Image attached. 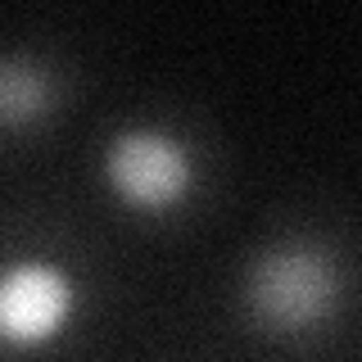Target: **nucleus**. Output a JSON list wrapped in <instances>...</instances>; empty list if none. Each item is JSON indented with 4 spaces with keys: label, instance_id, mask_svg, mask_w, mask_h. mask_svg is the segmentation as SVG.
Returning <instances> with one entry per match:
<instances>
[{
    "label": "nucleus",
    "instance_id": "f257e3e1",
    "mask_svg": "<svg viewBox=\"0 0 362 362\" xmlns=\"http://www.w3.org/2000/svg\"><path fill=\"white\" fill-rule=\"evenodd\" d=\"M344 299L339 263L313 240H281L249 258L240 303L258 335L299 339L326 326Z\"/></svg>",
    "mask_w": 362,
    "mask_h": 362
},
{
    "label": "nucleus",
    "instance_id": "f03ea898",
    "mask_svg": "<svg viewBox=\"0 0 362 362\" xmlns=\"http://www.w3.org/2000/svg\"><path fill=\"white\" fill-rule=\"evenodd\" d=\"M100 181L109 199L141 218H163L195 195V154L173 127L127 122L100 150Z\"/></svg>",
    "mask_w": 362,
    "mask_h": 362
},
{
    "label": "nucleus",
    "instance_id": "7ed1b4c3",
    "mask_svg": "<svg viewBox=\"0 0 362 362\" xmlns=\"http://www.w3.org/2000/svg\"><path fill=\"white\" fill-rule=\"evenodd\" d=\"M82 308L77 272L45 254H23L0 267V344L5 349H50L64 339Z\"/></svg>",
    "mask_w": 362,
    "mask_h": 362
},
{
    "label": "nucleus",
    "instance_id": "20e7f679",
    "mask_svg": "<svg viewBox=\"0 0 362 362\" xmlns=\"http://www.w3.org/2000/svg\"><path fill=\"white\" fill-rule=\"evenodd\" d=\"M54 105V86L41 59L32 54H0V132H23L41 122Z\"/></svg>",
    "mask_w": 362,
    "mask_h": 362
}]
</instances>
